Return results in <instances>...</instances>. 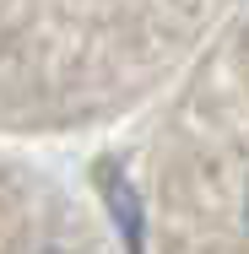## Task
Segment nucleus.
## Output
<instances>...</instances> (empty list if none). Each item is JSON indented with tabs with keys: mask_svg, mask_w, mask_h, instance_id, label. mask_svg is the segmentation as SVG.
I'll return each instance as SVG.
<instances>
[{
	"mask_svg": "<svg viewBox=\"0 0 249 254\" xmlns=\"http://www.w3.org/2000/svg\"><path fill=\"white\" fill-rule=\"evenodd\" d=\"M244 65H249V38H244ZM222 173H228V200H222L228 254H249V108H244V125H239V146H233Z\"/></svg>",
	"mask_w": 249,
	"mask_h": 254,
	"instance_id": "1",
	"label": "nucleus"
}]
</instances>
